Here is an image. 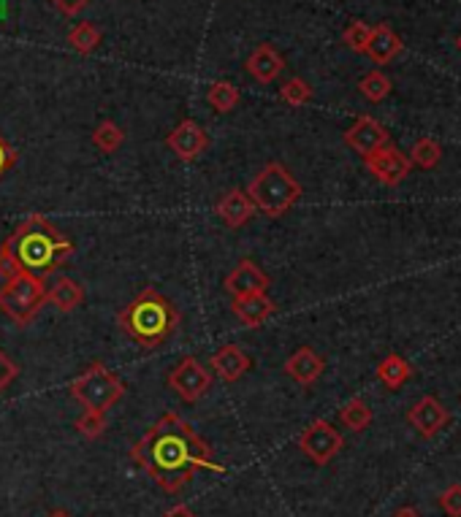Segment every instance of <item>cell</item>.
<instances>
[{
	"label": "cell",
	"instance_id": "cell-36",
	"mask_svg": "<svg viewBox=\"0 0 461 517\" xmlns=\"http://www.w3.org/2000/svg\"><path fill=\"white\" fill-rule=\"evenodd\" d=\"M393 517H421V515H418V512H415L413 507H402V510H399V512H396Z\"/></svg>",
	"mask_w": 461,
	"mask_h": 517
},
{
	"label": "cell",
	"instance_id": "cell-27",
	"mask_svg": "<svg viewBox=\"0 0 461 517\" xmlns=\"http://www.w3.org/2000/svg\"><path fill=\"white\" fill-rule=\"evenodd\" d=\"M280 98L288 103V106H294V109H302V106H307L309 100H312V87H309L305 79H299V76H294V79H288L285 84H283V90H280Z\"/></svg>",
	"mask_w": 461,
	"mask_h": 517
},
{
	"label": "cell",
	"instance_id": "cell-12",
	"mask_svg": "<svg viewBox=\"0 0 461 517\" xmlns=\"http://www.w3.org/2000/svg\"><path fill=\"white\" fill-rule=\"evenodd\" d=\"M345 144L353 152H359L361 157H367V154H372V152H378L388 144V133L378 120L359 117L356 125L350 131H345Z\"/></svg>",
	"mask_w": 461,
	"mask_h": 517
},
{
	"label": "cell",
	"instance_id": "cell-16",
	"mask_svg": "<svg viewBox=\"0 0 461 517\" xmlns=\"http://www.w3.org/2000/svg\"><path fill=\"white\" fill-rule=\"evenodd\" d=\"M410 423L418 428L423 437H434L443 426H448V412L434 396H423L413 409H410Z\"/></svg>",
	"mask_w": 461,
	"mask_h": 517
},
{
	"label": "cell",
	"instance_id": "cell-28",
	"mask_svg": "<svg viewBox=\"0 0 461 517\" xmlns=\"http://www.w3.org/2000/svg\"><path fill=\"white\" fill-rule=\"evenodd\" d=\"M370 38H372V25H367V22H350L348 27H345V33H342V41L353 49V52H367V44H370Z\"/></svg>",
	"mask_w": 461,
	"mask_h": 517
},
{
	"label": "cell",
	"instance_id": "cell-18",
	"mask_svg": "<svg viewBox=\"0 0 461 517\" xmlns=\"http://www.w3.org/2000/svg\"><path fill=\"white\" fill-rule=\"evenodd\" d=\"M285 374L291 376V379H296L299 385H312V382H317L320 379V374L326 371V361L312 350V347H299L288 361H285Z\"/></svg>",
	"mask_w": 461,
	"mask_h": 517
},
{
	"label": "cell",
	"instance_id": "cell-7",
	"mask_svg": "<svg viewBox=\"0 0 461 517\" xmlns=\"http://www.w3.org/2000/svg\"><path fill=\"white\" fill-rule=\"evenodd\" d=\"M168 387L185 401V404H196V401H201L207 393H209V387H212V374L209 369L198 361V358H193V355H188V358H182L171 374H168Z\"/></svg>",
	"mask_w": 461,
	"mask_h": 517
},
{
	"label": "cell",
	"instance_id": "cell-10",
	"mask_svg": "<svg viewBox=\"0 0 461 517\" xmlns=\"http://www.w3.org/2000/svg\"><path fill=\"white\" fill-rule=\"evenodd\" d=\"M166 147L171 149L179 160L190 163L196 157H201L209 147V136L207 131L196 122V120H182L168 136H166Z\"/></svg>",
	"mask_w": 461,
	"mask_h": 517
},
{
	"label": "cell",
	"instance_id": "cell-2",
	"mask_svg": "<svg viewBox=\"0 0 461 517\" xmlns=\"http://www.w3.org/2000/svg\"><path fill=\"white\" fill-rule=\"evenodd\" d=\"M74 252L77 247L69 236H63L44 215H30L0 244V277L8 280L27 274L44 282L63 269Z\"/></svg>",
	"mask_w": 461,
	"mask_h": 517
},
{
	"label": "cell",
	"instance_id": "cell-5",
	"mask_svg": "<svg viewBox=\"0 0 461 517\" xmlns=\"http://www.w3.org/2000/svg\"><path fill=\"white\" fill-rule=\"evenodd\" d=\"M69 393L84 406V412H101V415H106L125 396V382L114 371L106 369L101 361H92L69 385Z\"/></svg>",
	"mask_w": 461,
	"mask_h": 517
},
{
	"label": "cell",
	"instance_id": "cell-1",
	"mask_svg": "<svg viewBox=\"0 0 461 517\" xmlns=\"http://www.w3.org/2000/svg\"><path fill=\"white\" fill-rule=\"evenodd\" d=\"M131 460L166 493H179L201 469L223 471V466L212 460V447L174 412H166L131 447Z\"/></svg>",
	"mask_w": 461,
	"mask_h": 517
},
{
	"label": "cell",
	"instance_id": "cell-23",
	"mask_svg": "<svg viewBox=\"0 0 461 517\" xmlns=\"http://www.w3.org/2000/svg\"><path fill=\"white\" fill-rule=\"evenodd\" d=\"M207 100H209V106L218 111V114H229L236 109V103H239V90L226 81V79H220V81H215L209 90H207Z\"/></svg>",
	"mask_w": 461,
	"mask_h": 517
},
{
	"label": "cell",
	"instance_id": "cell-9",
	"mask_svg": "<svg viewBox=\"0 0 461 517\" xmlns=\"http://www.w3.org/2000/svg\"><path fill=\"white\" fill-rule=\"evenodd\" d=\"M364 165H367V171H370L378 182H383L388 187H396V185L404 182V176L410 174V160H407L399 149L391 147V144H385L383 149L367 154V157H364Z\"/></svg>",
	"mask_w": 461,
	"mask_h": 517
},
{
	"label": "cell",
	"instance_id": "cell-38",
	"mask_svg": "<svg viewBox=\"0 0 461 517\" xmlns=\"http://www.w3.org/2000/svg\"><path fill=\"white\" fill-rule=\"evenodd\" d=\"M456 44H459V49H461V36H459V41H456Z\"/></svg>",
	"mask_w": 461,
	"mask_h": 517
},
{
	"label": "cell",
	"instance_id": "cell-24",
	"mask_svg": "<svg viewBox=\"0 0 461 517\" xmlns=\"http://www.w3.org/2000/svg\"><path fill=\"white\" fill-rule=\"evenodd\" d=\"M339 420L345 423V428L350 431H364L372 423V409L361 401V398H350L342 409H339Z\"/></svg>",
	"mask_w": 461,
	"mask_h": 517
},
{
	"label": "cell",
	"instance_id": "cell-3",
	"mask_svg": "<svg viewBox=\"0 0 461 517\" xmlns=\"http://www.w3.org/2000/svg\"><path fill=\"white\" fill-rule=\"evenodd\" d=\"M123 333L142 350H157L179 328V309L155 288H145L120 314Z\"/></svg>",
	"mask_w": 461,
	"mask_h": 517
},
{
	"label": "cell",
	"instance_id": "cell-37",
	"mask_svg": "<svg viewBox=\"0 0 461 517\" xmlns=\"http://www.w3.org/2000/svg\"><path fill=\"white\" fill-rule=\"evenodd\" d=\"M47 517H74V515H69L66 510H55V512H49Z\"/></svg>",
	"mask_w": 461,
	"mask_h": 517
},
{
	"label": "cell",
	"instance_id": "cell-30",
	"mask_svg": "<svg viewBox=\"0 0 461 517\" xmlns=\"http://www.w3.org/2000/svg\"><path fill=\"white\" fill-rule=\"evenodd\" d=\"M440 157H443V149L434 139H421L413 147V163H418L421 168H434L440 163Z\"/></svg>",
	"mask_w": 461,
	"mask_h": 517
},
{
	"label": "cell",
	"instance_id": "cell-31",
	"mask_svg": "<svg viewBox=\"0 0 461 517\" xmlns=\"http://www.w3.org/2000/svg\"><path fill=\"white\" fill-rule=\"evenodd\" d=\"M443 510L451 517H461V485H451L443 496H440Z\"/></svg>",
	"mask_w": 461,
	"mask_h": 517
},
{
	"label": "cell",
	"instance_id": "cell-32",
	"mask_svg": "<svg viewBox=\"0 0 461 517\" xmlns=\"http://www.w3.org/2000/svg\"><path fill=\"white\" fill-rule=\"evenodd\" d=\"M16 160H19V152L11 147V144L3 139V133H0V179L16 165Z\"/></svg>",
	"mask_w": 461,
	"mask_h": 517
},
{
	"label": "cell",
	"instance_id": "cell-11",
	"mask_svg": "<svg viewBox=\"0 0 461 517\" xmlns=\"http://www.w3.org/2000/svg\"><path fill=\"white\" fill-rule=\"evenodd\" d=\"M269 285H272L269 274H263V271H261L252 260H247V258L239 260V263L233 266V271L226 277V290H229L233 298L250 296V293H266Z\"/></svg>",
	"mask_w": 461,
	"mask_h": 517
},
{
	"label": "cell",
	"instance_id": "cell-6",
	"mask_svg": "<svg viewBox=\"0 0 461 517\" xmlns=\"http://www.w3.org/2000/svg\"><path fill=\"white\" fill-rule=\"evenodd\" d=\"M44 303H47V288L36 277L16 274L8 277L0 288V311L16 325H30L36 314L44 309Z\"/></svg>",
	"mask_w": 461,
	"mask_h": 517
},
{
	"label": "cell",
	"instance_id": "cell-17",
	"mask_svg": "<svg viewBox=\"0 0 461 517\" xmlns=\"http://www.w3.org/2000/svg\"><path fill=\"white\" fill-rule=\"evenodd\" d=\"M250 355L241 350V347H236V344H226V347H220L212 358H209V369L215 371L223 382H236V379H241L247 371H250Z\"/></svg>",
	"mask_w": 461,
	"mask_h": 517
},
{
	"label": "cell",
	"instance_id": "cell-34",
	"mask_svg": "<svg viewBox=\"0 0 461 517\" xmlns=\"http://www.w3.org/2000/svg\"><path fill=\"white\" fill-rule=\"evenodd\" d=\"M52 3H55L63 14H79L90 0H52Z\"/></svg>",
	"mask_w": 461,
	"mask_h": 517
},
{
	"label": "cell",
	"instance_id": "cell-25",
	"mask_svg": "<svg viewBox=\"0 0 461 517\" xmlns=\"http://www.w3.org/2000/svg\"><path fill=\"white\" fill-rule=\"evenodd\" d=\"M69 44H71V49H77L79 55H90L101 44V30L90 22H79L69 33Z\"/></svg>",
	"mask_w": 461,
	"mask_h": 517
},
{
	"label": "cell",
	"instance_id": "cell-15",
	"mask_svg": "<svg viewBox=\"0 0 461 517\" xmlns=\"http://www.w3.org/2000/svg\"><path fill=\"white\" fill-rule=\"evenodd\" d=\"M244 69H247V74L252 76L255 81L272 84L277 76L285 71V60H283V55L272 44H261V47L252 49V55L247 58Z\"/></svg>",
	"mask_w": 461,
	"mask_h": 517
},
{
	"label": "cell",
	"instance_id": "cell-26",
	"mask_svg": "<svg viewBox=\"0 0 461 517\" xmlns=\"http://www.w3.org/2000/svg\"><path fill=\"white\" fill-rule=\"evenodd\" d=\"M359 90H361V95L367 100L381 103L383 98H388V92H391V79L383 71H370V74L359 81Z\"/></svg>",
	"mask_w": 461,
	"mask_h": 517
},
{
	"label": "cell",
	"instance_id": "cell-29",
	"mask_svg": "<svg viewBox=\"0 0 461 517\" xmlns=\"http://www.w3.org/2000/svg\"><path fill=\"white\" fill-rule=\"evenodd\" d=\"M74 428H77V434H81L84 439L95 442L106 431V415H101V412H84L77 423H74Z\"/></svg>",
	"mask_w": 461,
	"mask_h": 517
},
{
	"label": "cell",
	"instance_id": "cell-20",
	"mask_svg": "<svg viewBox=\"0 0 461 517\" xmlns=\"http://www.w3.org/2000/svg\"><path fill=\"white\" fill-rule=\"evenodd\" d=\"M399 52H402V38H399L388 25L372 27V38H370V44H367V55H370L378 66L391 63Z\"/></svg>",
	"mask_w": 461,
	"mask_h": 517
},
{
	"label": "cell",
	"instance_id": "cell-33",
	"mask_svg": "<svg viewBox=\"0 0 461 517\" xmlns=\"http://www.w3.org/2000/svg\"><path fill=\"white\" fill-rule=\"evenodd\" d=\"M16 374H19V369H16V364L0 350V396H3V390L16 379Z\"/></svg>",
	"mask_w": 461,
	"mask_h": 517
},
{
	"label": "cell",
	"instance_id": "cell-21",
	"mask_svg": "<svg viewBox=\"0 0 461 517\" xmlns=\"http://www.w3.org/2000/svg\"><path fill=\"white\" fill-rule=\"evenodd\" d=\"M378 376H381V382H383L385 387H391V390H396V387H402L407 379H410V364L402 358V355H385L383 361H381V366H378Z\"/></svg>",
	"mask_w": 461,
	"mask_h": 517
},
{
	"label": "cell",
	"instance_id": "cell-14",
	"mask_svg": "<svg viewBox=\"0 0 461 517\" xmlns=\"http://www.w3.org/2000/svg\"><path fill=\"white\" fill-rule=\"evenodd\" d=\"M215 212H218V217L226 222L229 227L239 230V227H244L247 222H252V217H255L258 209H255V204L250 201L247 190L230 187L226 195H220Z\"/></svg>",
	"mask_w": 461,
	"mask_h": 517
},
{
	"label": "cell",
	"instance_id": "cell-13",
	"mask_svg": "<svg viewBox=\"0 0 461 517\" xmlns=\"http://www.w3.org/2000/svg\"><path fill=\"white\" fill-rule=\"evenodd\" d=\"M230 311L244 328H261L277 311V303L266 293H250V296L233 298Z\"/></svg>",
	"mask_w": 461,
	"mask_h": 517
},
{
	"label": "cell",
	"instance_id": "cell-22",
	"mask_svg": "<svg viewBox=\"0 0 461 517\" xmlns=\"http://www.w3.org/2000/svg\"><path fill=\"white\" fill-rule=\"evenodd\" d=\"M90 142L95 144V147L101 149L103 154H112V152H117V149L123 147V142H125V131L117 125V122H112V120H103L95 131H92V136H90Z\"/></svg>",
	"mask_w": 461,
	"mask_h": 517
},
{
	"label": "cell",
	"instance_id": "cell-8",
	"mask_svg": "<svg viewBox=\"0 0 461 517\" xmlns=\"http://www.w3.org/2000/svg\"><path fill=\"white\" fill-rule=\"evenodd\" d=\"M299 447H302V452L307 455L312 463L326 466V463H331L339 455V449L345 447V439H342V434L331 423L315 420L312 426L305 428V434L299 437Z\"/></svg>",
	"mask_w": 461,
	"mask_h": 517
},
{
	"label": "cell",
	"instance_id": "cell-19",
	"mask_svg": "<svg viewBox=\"0 0 461 517\" xmlns=\"http://www.w3.org/2000/svg\"><path fill=\"white\" fill-rule=\"evenodd\" d=\"M81 301H84V288L79 285L77 280H71V277H58L52 282V288L47 290V303H52L63 314L79 309Z\"/></svg>",
	"mask_w": 461,
	"mask_h": 517
},
{
	"label": "cell",
	"instance_id": "cell-4",
	"mask_svg": "<svg viewBox=\"0 0 461 517\" xmlns=\"http://www.w3.org/2000/svg\"><path fill=\"white\" fill-rule=\"evenodd\" d=\"M247 195L258 212L277 220L302 198V185L294 179V174L283 163H266L250 182Z\"/></svg>",
	"mask_w": 461,
	"mask_h": 517
},
{
	"label": "cell",
	"instance_id": "cell-35",
	"mask_svg": "<svg viewBox=\"0 0 461 517\" xmlns=\"http://www.w3.org/2000/svg\"><path fill=\"white\" fill-rule=\"evenodd\" d=\"M163 517H196V515L190 512V507H182V504H179V507L168 510V512H166V515H163Z\"/></svg>",
	"mask_w": 461,
	"mask_h": 517
}]
</instances>
